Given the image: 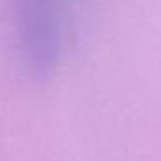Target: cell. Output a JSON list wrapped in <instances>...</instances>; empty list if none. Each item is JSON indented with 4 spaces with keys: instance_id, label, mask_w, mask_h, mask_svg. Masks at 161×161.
Wrapping results in <instances>:
<instances>
[{
    "instance_id": "cell-1",
    "label": "cell",
    "mask_w": 161,
    "mask_h": 161,
    "mask_svg": "<svg viewBox=\"0 0 161 161\" xmlns=\"http://www.w3.org/2000/svg\"><path fill=\"white\" fill-rule=\"evenodd\" d=\"M25 2L26 43L40 64H47L54 54V19L49 0H23Z\"/></svg>"
}]
</instances>
